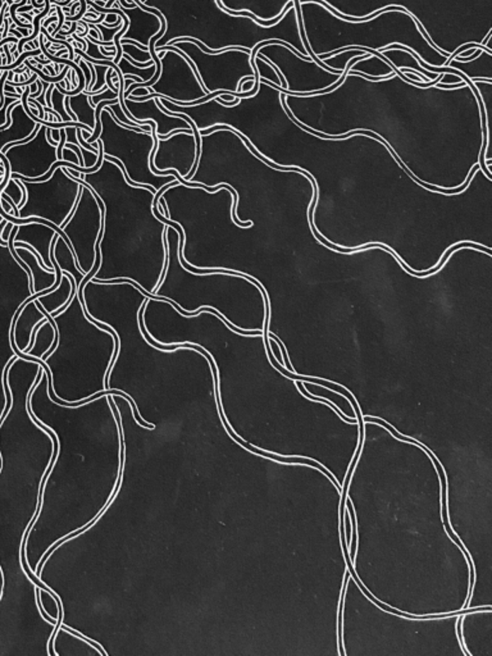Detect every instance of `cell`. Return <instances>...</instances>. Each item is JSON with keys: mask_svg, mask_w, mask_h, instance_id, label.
Returning a JSON list of instances; mask_svg holds the SVG:
<instances>
[{"mask_svg": "<svg viewBox=\"0 0 492 656\" xmlns=\"http://www.w3.org/2000/svg\"><path fill=\"white\" fill-rule=\"evenodd\" d=\"M144 4L159 11L167 23L156 48L177 39H194L209 49L208 53L228 48L246 49L252 53L260 42L280 40L313 61L301 37L294 1L272 26H262L252 17L230 13L219 7L217 0H146Z\"/></svg>", "mask_w": 492, "mask_h": 656, "instance_id": "cell-1", "label": "cell"}, {"mask_svg": "<svg viewBox=\"0 0 492 656\" xmlns=\"http://www.w3.org/2000/svg\"><path fill=\"white\" fill-rule=\"evenodd\" d=\"M391 8L392 7L386 8L382 12H377L367 20H344L328 8L331 11V18L339 25V37H332L329 39L331 42H322L320 45L309 49L310 58L315 62L321 63L320 59L334 54L336 52H340L342 49L363 48L378 53L380 50L389 48L391 45H402L404 48L411 50L418 56V59L427 66H446L450 56L444 54L435 48L421 30L400 32L397 30L389 31L391 26L390 25L389 28H385L383 31H378L386 21Z\"/></svg>", "mask_w": 492, "mask_h": 656, "instance_id": "cell-2", "label": "cell"}, {"mask_svg": "<svg viewBox=\"0 0 492 656\" xmlns=\"http://www.w3.org/2000/svg\"><path fill=\"white\" fill-rule=\"evenodd\" d=\"M257 54L266 58L280 72L285 90L290 95H315L328 93L341 83L344 72L326 68L321 63L307 59L280 40L266 42Z\"/></svg>", "mask_w": 492, "mask_h": 656, "instance_id": "cell-3", "label": "cell"}, {"mask_svg": "<svg viewBox=\"0 0 492 656\" xmlns=\"http://www.w3.org/2000/svg\"><path fill=\"white\" fill-rule=\"evenodd\" d=\"M167 45L180 49L195 66L199 80L208 94L216 91L238 93L239 83L246 77L255 78L250 52L242 48H228L218 53H205L197 44L177 39Z\"/></svg>", "mask_w": 492, "mask_h": 656, "instance_id": "cell-4", "label": "cell"}, {"mask_svg": "<svg viewBox=\"0 0 492 656\" xmlns=\"http://www.w3.org/2000/svg\"><path fill=\"white\" fill-rule=\"evenodd\" d=\"M156 52L162 66L159 78L151 88H146L149 90L148 95H130L129 99L144 102L153 97H165L178 105H186L208 95L200 83L194 63L180 49L163 45L156 48Z\"/></svg>", "mask_w": 492, "mask_h": 656, "instance_id": "cell-5", "label": "cell"}, {"mask_svg": "<svg viewBox=\"0 0 492 656\" xmlns=\"http://www.w3.org/2000/svg\"><path fill=\"white\" fill-rule=\"evenodd\" d=\"M47 129L48 126L40 125L33 138L23 143L8 145L3 150L12 179L26 181L40 179L59 160L57 146L48 141Z\"/></svg>", "mask_w": 492, "mask_h": 656, "instance_id": "cell-6", "label": "cell"}, {"mask_svg": "<svg viewBox=\"0 0 492 656\" xmlns=\"http://www.w3.org/2000/svg\"><path fill=\"white\" fill-rule=\"evenodd\" d=\"M123 103L127 112L131 114V121H134L137 125H141L139 121H146V119H151L156 122L157 138L164 140L171 135V132L176 131V130L192 131V126L184 118L165 111L163 105L159 103L158 97L148 99L144 102H135L129 97H124Z\"/></svg>", "mask_w": 492, "mask_h": 656, "instance_id": "cell-7", "label": "cell"}, {"mask_svg": "<svg viewBox=\"0 0 492 656\" xmlns=\"http://www.w3.org/2000/svg\"><path fill=\"white\" fill-rule=\"evenodd\" d=\"M47 223L49 222L44 220L42 222H28V223L18 225L13 242L25 244L30 248H33L40 256L44 266L48 270L57 273L54 264L50 258V251L59 234Z\"/></svg>", "mask_w": 492, "mask_h": 656, "instance_id": "cell-8", "label": "cell"}, {"mask_svg": "<svg viewBox=\"0 0 492 656\" xmlns=\"http://www.w3.org/2000/svg\"><path fill=\"white\" fill-rule=\"evenodd\" d=\"M294 0H217L227 12H249L254 20L277 23Z\"/></svg>", "mask_w": 492, "mask_h": 656, "instance_id": "cell-9", "label": "cell"}, {"mask_svg": "<svg viewBox=\"0 0 492 656\" xmlns=\"http://www.w3.org/2000/svg\"><path fill=\"white\" fill-rule=\"evenodd\" d=\"M115 4L123 14H126L129 20V28L126 34L123 35L122 39L135 40L149 48L151 37L157 35L160 30V26H162L160 20L156 14L144 11L143 8L139 6L132 9H127V8H123L118 1H116Z\"/></svg>", "mask_w": 492, "mask_h": 656, "instance_id": "cell-10", "label": "cell"}, {"mask_svg": "<svg viewBox=\"0 0 492 656\" xmlns=\"http://www.w3.org/2000/svg\"><path fill=\"white\" fill-rule=\"evenodd\" d=\"M11 126L4 130H0V153L12 144L23 143L33 138L35 132L40 127V124L35 122L25 111L22 102L18 100L11 108Z\"/></svg>", "mask_w": 492, "mask_h": 656, "instance_id": "cell-11", "label": "cell"}, {"mask_svg": "<svg viewBox=\"0 0 492 656\" xmlns=\"http://www.w3.org/2000/svg\"><path fill=\"white\" fill-rule=\"evenodd\" d=\"M395 69L397 68L385 56L375 52H370L368 56L353 59L348 66V73H358L372 81L391 76L392 73H395Z\"/></svg>", "mask_w": 492, "mask_h": 656, "instance_id": "cell-12", "label": "cell"}, {"mask_svg": "<svg viewBox=\"0 0 492 656\" xmlns=\"http://www.w3.org/2000/svg\"><path fill=\"white\" fill-rule=\"evenodd\" d=\"M446 66L457 69L471 81H492V54L485 49H479L477 56L468 62L450 59Z\"/></svg>", "mask_w": 492, "mask_h": 656, "instance_id": "cell-13", "label": "cell"}, {"mask_svg": "<svg viewBox=\"0 0 492 656\" xmlns=\"http://www.w3.org/2000/svg\"><path fill=\"white\" fill-rule=\"evenodd\" d=\"M369 53H370V52H369L368 49H342L340 52H336L334 54L324 56V58H322L320 61H321L322 64H323L326 68L329 69V71L344 72V71H346L348 64L351 63L353 59L359 58V56H368Z\"/></svg>", "mask_w": 492, "mask_h": 656, "instance_id": "cell-14", "label": "cell"}, {"mask_svg": "<svg viewBox=\"0 0 492 656\" xmlns=\"http://www.w3.org/2000/svg\"><path fill=\"white\" fill-rule=\"evenodd\" d=\"M69 107L77 117V122L89 126L91 130L95 129V108L90 104L89 95L86 93H80L74 97H69Z\"/></svg>", "mask_w": 492, "mask_h": 656, "instance_id": "cell-15", "label": "cell"}, {"mask_svg": "<svg viewBox=\"0 0 492 656\" xmlns=\"http://www.w3.org/2000/svg\"><path fill=\"white\" fill-rule=\"evenodd\" d=\"M252 63H253L254 69H255V73L263 78V80H266L271 83H274L276 88H279L281 90H285V85H283V81H282V77H281L280 72L277 71V68L274 67V64L266 61V58L259 56V54H255V58L252 59Z\"/></svg>", "mask_w": 492, "mask_h": 656, "instance_id": "cell-16", "label": "cell"}, {"mask_svg": "<svg viewBox=\"0 0 492 656\" xmlns=\"http://www.w3.org/2000/svg\"><path fill=\"white\" fill-rule=\"evenodd\" d=\"M118 68L121 69L123 76L124 75H132V76L140 77L141 78V83H148L151 80V77L156 75V63L148 67V68H139V67H135L134 64H131L126 58H121L119 62H118Z\"/></svg>", "mask_w": 492, "mask_h": 656, "instance_id": "cell-17", "label": "cell"}, {"mask_svg": "<svg viewBox=\"0 0 492 656\" xmlns=\"http://www.w3.org/2000/svg\"><path fill=\"white\" fill-rule=\"evenodd\" d=\"M121 47H122L123 53L130 56L131 59L135 61V62L146 63L153 59L149 52L137 48V47L132 45V44H121Z\"/></svg>", "mask_w": 492, "mask_h": 656, "instance_id": "cell-18", "label": "cell"}, {"mask_svg": "<svg viewBox=\"0 0 492 656\" xmlns=\"http://www.w3.org/2000/svg\"><path fill=\"white\" fill-rule=\"evenodd\" d=\"M64 97L66 95L54 88V90L52 91V108L61 116L63 122H72V118L69 117L64 108Z\"/></svg>", "mask_w": 492, "mask_h": 656, "instance_id": "cell-19", "label": "cell"}, {"mask_svg": "<svg viewBox=\"0 0 492 656\" xmlns=\"http://www.w3.org/2000/svg\"><path fill=\"white\" fill-rule=\"evenodd\" d=\"M85 40H86V44H88V49H86L85 53H86L90 58L98 59V61H113V59H115V56H102L99 45H96L94 42H90L86 37H85Z\"/></svg>", "mask_w": 492, "mask_h": 656, "instance_id": "cell-20", "label": "cell"}, {"mask_svg": "<svg viewBox=\"0 0 492 656\" xmlns=\"http://www.w3.org/2000/svg\"><path fill=\"white\" fill-rule=\"evenodd\" d=\"M118 95L119 93H115L113 90H110V88L105 91H102L100 94H96V95H89V102L94 108H95L98 104L100 103L102 100H113V99H118Z\"/></svg>", "mask_w": 492, "mask_h": 656, "instance_id": "cell-21", "label": "cell"}, {"mask_svg": "<svg viewBox=\"0 0 492 656\" xmlns=\"http://www.w3.org/2000/svg\"><path fill=\"white\" fill-rule=\"evenodd\" d=\"M95 26L98 28V30H99L100 35H102V42H112L113 37L116 36L117 32L121 31V28H123V23L113 28H105V26H102V23H98Z\"/></svg>", "mask_w": 492, "mask_h": 656, "instance_id": "cell-22", "label": "cell"}, {"mask_svg": "<svg viewBox=\"0 0 492 656\" xmlns=\"http://www.w3.org/2000/svg\"><path fill=\"white\" fill-rule=\"evenodd\" d=\"M17 100H20V99H16V97H6V102H4V105H3V107H1V109H0V127L7 124L8 107H9L11 104L14 103V102H17Z\"/></svg>", "mask_w": 492, "mask_h": 656, "instance_id": "cell-23", "label": "cell"}, {"mask_svg": "<svg viewBox=\"0 0 492 656\" xmlns=\"http://www.w3.org/2000/svg\"><path fill=\"white\" fill-rule=\"evenodd\" d=\"M52 138L57 143H59V140H61V129H52Z\"/></svg>", "mask_w": 492, "mask_h": 656, "instance_id": "cell-24", "label": "cell"}, {"mask_svg": "<svg viewBox=\"0 0 492 656\" xmlns=\"http://www.w3.org/2000/svg\"><path fill=\"white\" fill-rule=\"evenodd\" d=\"M28 1H30V4H31L35 9H42V7H44V3H42V1H41V3H37L36 0H28Z\"/></svg>", "mask_w": 492, "mask_h": 656, "instance_id": "cell-25", "label": "cell"}, {"mask_svg": "<svg viewBox=\"0 0 492 656\" xmlns=\"http://www.w3.org/2000/svg\"><path fill=\"white\" fill-rule=\"evenodd\" d=\"M13 3H14L13 0H7V4H8V6H12V4H13Z\"/></svg>", "mask_w": 492, "mask_h": 656, "instance_id": "cell-26", "label": "cell"}, {"mask_svg": "<svg viewBox=\"0 0 492 656\" xmlns=\"http://www.w3.org/2000/svg\"><path fill=\"white\" fill-rule=\"evenodd\" d=\"M145 1H146V0H141V3H145Z\"/></svg>", "mask_w": 492, "mask_h": 656, "instance_id": "cell-27", "label": "cell"}, {"mask_svg": "<svg viewBox=\"0 0 492 656\" xmlns=\"http://www.w3.org/2000/svg\"><path fill=\"white\" fill-rule=\"evenodd\" d=\"M140 1H141V0H140Z\"/></svg>", "mask_w": 492, "mask_h": 656, "instance_id": "cell-28", "label": "cell"}]
</instances>
